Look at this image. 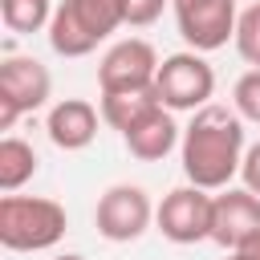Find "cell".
I'll list each match as a JSON object with an SVG mask.
<instances>
[{
	"instance_id": "1",
	"label": "cell",
	"mask_w": 260,
	"mask_h": 260,
	"mask_svg": "<svg viewBox=\"0 0 260 260\" xmlns=\"http://www.w3.org/2000/svg\"><path fill=\"white\" fill-rule=\"evenodd\" d=\"M179 154H183L187 183L207 187V191H223L244 162V122H240V114L207 102L203 110H195L191 126L183 130Z\"/></svg>"
},
{
	"instance_id": "2",
	"label": "cell",
	"mask_w": 260,
	"mask_h": 260,
	"mask_svg": "<svg viewBox=\"0 0 260 260\" xmlns=\"http://www.w3.org/2000/svg\"><path fill=\"white\" fill-rule=\"evenodd\" d=\"M122 24V0H61L49 20V45L57 57H85Z\"/></svg>"
},
{
	"instance_id": "3",
	"label": "cell",
	"mask_w": 260,
	"mask_h": 260,
	"mask_svg": "<svg viewBox=\"0 0 260 260\" xmlns=\"http://www.w3.org/2000/svg\"><path fill=\"white\" fill-rule=\"evenodd\" d=\"M69 228V215L57 199L41 195H4L0 199V244L8 252H45Z\"/></svg>"
},
{
	"instance_id": "4",
	"label": "cell",
	"mask_w": 260,
	"mask_h": 260,
	"mask_svg": "<svg viewBox=\"0 0 260 260\" xmlns=\"http://www.w3.org/2000/svg\"><path fill=\"white\" fill-rule=\"evenodd\" d=\"M211 219H215V195L207 187H175L158 207H154V228L171 244H199L211 240Z\"/></svg>"
},
{
	"instance_id": "5",
	"label": "cell",
	"mask_w": 260,
	"mask_h": 260,
	"mask_svg": "<svg viewBox=\"0 0 260 260\" xmlns=\"http://www.w3.org/2000/svg\"><path fill=\"white\" fill-rule=\"evenodd\" d=\"M53 77L37 57H4L0 61V130H12L20 114H32L49 102Z\"/></svg>"
},
{
	"instance_id": "6",
	"label": "cell",
	"mask_w": 260,
	"mask_h": 260,
	"mask_svg": "<svg viewBox=\"0 0 260 260\" xmlns=\"http://www.w3.org/2000/svg\"><path fill=\"white\" fill-rule=\"evenodd\" d=\"M154 89L162 98L167 110H203L207 98L215 93V69L203 61V53H175L158 65V77H154Z\"/></svg>"
},
{
	"instance_id": "7",
	"label": "cell",
	"mask_w": 260,
	"mask_h": 260,
	"mask_svg": "<svg viewBox=\"0 0 260 260\" xmlns=\"http://www.w3.org/2000/svg\"><path fill=\"white\" fill-rule=\"evenodd\" d=\"M93 223H98V236L102 240L130 244V240H138L154 223L150 195L142 187H134V183H114L110 191H102V199L93 207Z\"/></svg>"
},
{
	"instance_id": "8",
	"label": "cell",
	"mask_w": 260,
	"mask_h": 260,
	"mask_svg": "<svg viewBox=\"0 0 260 260\" xmlns=\"http://www.w3.org/2000/svg\"><path fill=\"white\" fill-rule=\"evenodd\" d=\"M175 4V24L179 37L195 49V53H211L223 49L228 37H236V0H171Z\"/></svg>"
},
{
	"instance_id": "9",
	"label": "cell",
	"mask_w": 260,
	"mask_h": 260,
	"mask_svg": "<svg viewBox=\"0 0 260 260\" xmlns=\"http://www.w3.org/2000/svg\"><path fill=\"white\" fill-rule=\"evenodd\" d=\"M158 65H162V61H158V53H154L150 41H142V37L118 41V45L102 57V65H98V89H102V93L146 89V85H154Z\"/></svg>"
},
{
	"instance_id": "10",
	"label": "cell",
	"mask_w": 260,
	"mask_h": 260,
	"mask_svg": "<svg viewBox=\"0 0 260 260\" xmlns=\"http://www.w3.org/2000/svg\"><path fill=\"white\" fill-rule=\"evenodd\" d=\"M260 232V195H252L248 187H223L215 195V219H211V240L219 248H240L248 236Z\"/></svg>"
},
{
	"instance_id": "11",
	"label": "cell",
	"mask_w": 260,
	"mask_h": 260,
	"mask_svg": "<svg viewBox=\"0 0 260 260\" xmlns=\"http://www.w3.org/2000/svg\"><path fill=\"white\" fill-rule=\"evenodd\" d=\"M98 122H102V110H93L85 98H65V102H57L49 110L45 130H49L53 146H61V150H85L98 138Z\"/></svg>"
},
{
	"instance_id": "12",
	"label": "cell",
	"mask_w": 260,
	"mask_h": 260,
	"mask_svg": "<svg viewBox=\"0 0 260 260\" xmlns=\"http://www.w3.org/2000/svg\"><path fill=\"white\" fill-rule=\"evenodd\" d=\"M122 142H126L130 158H138V162H158V158H167V154L175 150L179 126H175V118H171L167 106H162V110H154L150 118H142L134 130H126Z\"/></svg>"
},
{
	"instance_id": "13",
	"label": "cell",
	"mask_w": 260,
	"mask_h": 260,
	"mask_svg": "<svg viewBox=\"0 0 260 260\" xmlns=\"http://www.w3.org/2000/svg\"><path fill=\"white\" fill-rule=\"evenodd\" d=\"M154 110H162V98L154 85L146 89H126V93H102V122L114 126L118 134L134 130L142 118H150Z\"/></svg>"
},
{
	"instance_id": "14",
	"label": "cell",
	"mask_w": 260,
	"mask_h": 260,
	"mask_svg": "<svg viewBox=\"0 0 260 260\" xmlns=\"http://www.w3.org/2000/svg\"><path fill=\"white\" fill-rule=\"evenodd\" d=\"M37 167H41V158H37V150L24 138H12V134L0 138V191L4 195L20 191L37 175Z\"/></svg>"
},
{
	"instance_id": "15",
	"label": "cell",
	"mask_w": 260,
	"mask_h": 260,
	"mask_svg": "<svg viewBox=\"0 0 260 260\" xmlns=\"http://www.w3.org/2000/svg\"><path fill=\"white\" fill-rule=\"evenodd\" d=\"M0 20L8 32H41L53 20V0H0Z\"/></svg>"
},
{
	"instance_id": "16",
	"label": "cell",
	"mask_w": 260,
	"mask_h": 260,
	"mask_svg": "<svg viewBox=\"0 0 260 260\" xmlns=\"http://www.w3.org/2000/svg\"><path fill=\"white\" fill-rule=\"evenodd\" d=\"M232 41H236V53H240L252 69H260V4H252V8L240 12Z\"/></svg>"
},
{
	"instance_id": "17",
	"label": "cell",
	"mask_w": 260,
	"mask_h": 260,
	"mask_svg": "<svg viewBox=\"0 0 260 260\" xmlns=\"http://www.w3.org/2000/svg\"><path fill=\"white\" fill-rule=\"evenodd\" d=\"M232 102H236V114H240V118L260 122V69H248V73L236 81Z\"/></svg>"
},
{
	"instance_id": "18",
	"label": "cell",
	"mask_w": 260,
	"mask_h": 260,
	"mask_svg": "<svg viewBox=\"0 0 260 260\" xmlns=\"http://www.w3.org/2000/svg\"><path fill=\"white\" fill-rule=\"evenodd\" d=\"M162 8H167V0H122L126 24H134V28H146V24H154V20L162 16Z\"/></svg>"
},
{
	"instance_id": "19",
	"label": "cell",
	"mask_w": 260,
	"mask_h": 260,
	"mask_svg": "<svg viewBox=\"0 0 260 260\" xmlns=\"http://www.w3.org/2000/svg\"><path fill=\"white\" fill-rule=\"evenodd\" d=\"M240 175H244V187L252 195H260V142L244 150V162H240Z\"/></svg>"
},
{
	"instance_id": "20",
	"label": "cell",
	"mask_w": 260,
	"mask_h": 260,
	"mask_svg": "<svg viewBox=\"0 0 260 260\" xmlns=\"http://www.w3.org/2000/svg\"><path fill=\"white\" fill-rule=\"evenodd\" d=\"M232 256H236V260H260V232L248 236L240 248H232Z\"/></svg>"
},
{
	"instance_id": "21",
	"label": "cell",
	"mask_w": 260,
	"mask_h": 260,
	"mask_svg": "<svg viewBox=\"0 0 260 260\" xmlns=\"http://www.w3.org/2000/svg\"><path fill=\"white\" fill-rule=\"evenodd\" d=\"M57 260H85V256H77V252H65V256H57Z\"/></svg>"
},
{
	"instance_id": "22",
	"label": "cell",
	"mask_w": 260,
	"mask_h": 260,
	"mask_svg": "<svg viewBox=\"0 0 260 260\" xmlns=\"http://www.w3.org/2000/svg\"><path fill=\"white\" fill-rule=\"evenodd\" d=\"M228 260H236V256H228Z\"/></svg>"
}]
</instances>
